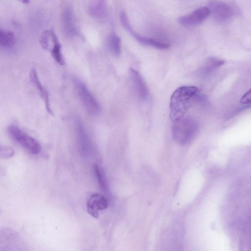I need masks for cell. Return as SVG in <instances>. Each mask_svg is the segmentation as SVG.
I'll list each match as a JSON object with an SVG mask.
<instances>
[{
    "label": "cell",
    "mask_w": 251,
    "mask_h": 251,
    "mask_svg": "<svg viewBox=\"0 0 251 251\" xmlns=\"http://www.w3.org/2000/svg\"><path fill=\"white\" fill-rule=\"evenodd\" d=\"M198 89L195 86H182L176 89L170 99V117L175 122L184 117L193 99L196 98Z\"/></svg>",
    "instance_id": "cell-1"
},
{
    "label": "cell",
    "mask_w": 251,
    "mask_h": 251,
    "mask_svg": "<svg viewBox=\"0 0 251 251\" xmlns=\"http://www.w3.org/2000/svg\"><path fill=\"white\" fill-rule=\"evenodd\" d=\"M240 102L243 104L251 103V88L242 96Z\"/></svg>",
    "instance_id": "cell-22"
},
{
    "label": "cell",
    "mask_w": 251,
    "mask_h": 251,
    "mask_svg": "<svg viewBox=\"0 0 251 251\" xmlns=\"http://www.w3.org/2000/svg\"><path fill=\"white\" fill-rule=\"evenodd\" d=\"M0 251H29L14 230L6 228L0 231Z\"/></svg>",
    "instance_id": "cell-5"
},
{
    "label": "cell",
    "mask_w": 251,
    "mask_h": 251,
    "mask_svg": "<svg viewBox=\"0 0 251 251\" xmlns=\"http://www.w3.org/2000/svg\"><path fill=\"white\" fill-rule=\"evenodd\" d=\"M15 154L13 149L7 146H1L0 150V157L3 159L11 158Z\"/></svg>",
    "instance_id": "cell-21"
},
{
    "label": "cell",
    "mask_w": 251,
    "mask_h": 251,
    "mask_svg": "<svg viewBox=\"0 0 251 251\" xmlns=\"http://www.w3.org/2000/svg\"><path fill=\"white\" fill-rule=\"evenodd\" d=\"M61 22L63 31L67 36L79 35V32L75 23L72 6L67 5L63 9L61 14Z\"/></svg>",
    "instance_id": "cell-10"
},
{
    "label": "cell",
    "mask_w": 251,
    "mask_h": 251,
    "mask_svg": "<svg viewBox=\"0 0 251 251\" xmlns=\"http://www.w3.org/2000/svg\"><path fill=\"white\" fill-rule=\"evenodd\" d=\"M73 83L87 112L91 115L98 114L100 110V105L86 84L75 77L73 78Z\"/></svg>",
    "instance_id": "cell-4"
},
{
    "label": "cell",
    "mask_w": 251,
    "mask_h": 251,
    "mask_svg": "<svg viewBox=\"0 0 251 251\" xmlns=\"http://www.w3.org/2000/svg\"><path fill=\"white\" fill-rule=\"evenodd\" d=\"M61 45L57 37L50 50L51 55L56 63L60 65H64L65 59L62 52Z\"/></svg>",
    "instance_id": "cell-19"
},
{
    "label": "cell",
    "mask_w": 251,
    "mask_h": 251,
    "mask_svg": "<svg viewBox=\"0 0 251 251\" xmlns=\"http://www.w3.org/2000/svg\"><path fill=\"white\" fill-rule=\"evenodd\" d=\"M107 47L110 52L116 56L120 55L121 42L120 37L115 33L109 35L106 40Z\"/></svg>",
    "instance_id": "cell-16"
},
{
    "label": "cell",
    "mask_w": 251,
    "mask_h": 251,
    "mask_svg": "<svg viewBox=\"0 0 251 251\" xmlns=\"http://www.w3.org/2000/svg\"><path fill=\"white\" fill-rule=\"evenodd\" d=\"M76 134L79 151L83 156L88 155L89 151V142L85 129L79 120L76 121Z\"/></svg>",
    "instance_id": "cell-13"
},
{
    "label": "cell",
    "mask_w": 251,
    "mask_h": 251,
    "mask_svg": "<svg viewBox=\"0 0 251 251\" xmlns=\"http://www.w3.org/2000/svg\"><path fill=\"white\" fill-rule=\"evenodd\" d=\"M108 202L103 195L94 193L88 198L86 202V208L88 213L93 217L98 218L100 211L107 208Z\"/></svg>",
    "instance_id": "cell-9"
},
{
    "label": "cell",
    "mask_w": 251,
    "mask_h": 251,
    "mask_svg": "<svg viewBox=\"0 0 251 251\" xmlns=\"http://www.w3.org/2000/svg\"><path fill=\"white\" fill-rule=\"evenodd\" d=\"M15 41V36L13 32L8 30L0 29V47L6 49L11 48L14 46Z\"/></svg>",
    "instance_id": "cell-18"
},
{
    "label": "cell",
    "mask_w": 251,
    "mask_h": 251,
    "mask_svg": "<svg viewBox=\"0 0 251 251\" xmlns=\"http://www.w3.org/2000/svg\"><path fill=\"white\" fill-rule=\"evenodd\" d=\"M57 35L52 29L43 31L39 38L41 47L45 50H49L52 46Z\"/></svg>",
    "instance_id": "cell-17"
},
{
    "label": "cell",
    "mask_w": 251,
    "mask_h": 251,
    "mask_svg": "<svg viewBox=\"0 0 251 251\" xmlns=\"http://www.w3.org/2000/svg\"><path fill=\"white\" fill-rule=\"evenodd\" d=\"M225 63L223 59L211 57L208 58L199 69V75L202 77H205L212 73L218 68Z\"/></svg>",
    "instance_id": "cell-15"
},
{
    "label": "cell",
    "mask_w": 251,
    "mask_h": 251,
    "mask_svg": "<svg viewBox=\"0 0 251 251\" xmlns=\"http://www.w3.org/2000/svg\"><path fill=\"white\" fill-rule=\"evenodd\" d=\"M120 18L123 27L141 44L160 50L166 49L169 47L170 46L167 43L154 38L142 36L137 33L131 26L128 17L125 12H121Z\"/></svg>",
    "instance_id": "cell-6"
},
{
    "label": "cell",
    "mask_w": 251,
    "mask_h": 251,
    "mask_svg": "<svg viewBox=\"0 0 251 251\" xmlns=\"http://www.w3.org/2000/svg\"><path fill=\"white\" fill-rule=\"evenodd\" d=\"M129 77L134 91L141 100H146L149 95L147 85L140 73L133 68L129 70Z\"/></svg>",
    "instance_id": "cell-11"
},
{
    "label": "cell",
    "mask_w": 251,
    "mask_h": 251,
    "mask_svg": "<svg viewBox=\"0 0 251 251\" xmlns=\"http://www.w3.org/2000/svg\"><path fill=\"white\" fill-rule=\"evenodd\" d=\"M211 14L208 7L198 8L191 13L180 17L178 22L184 26H193L203 23Z\"/></svg>",
    "instance_id": "cell-7"
},
{
    "label": "cell",
    "mask_w": 251,
    "mask_h": 251,
    "mask_svg": "<svg viewBox=\"0 0 251 251\" xmlns=\"http://www.w3.org/2000/svg\"><path fill=\"white\" fill-rule=\"evenodd\" d=\"M10 138L32 154H39L42 150L40 143L17 126L11 125L7 128Z\"/></svg>",
    "instance_id": "cell-3"
},
{
    "label": "cell",
    "mask_w": 251,
    "mask_h": 251,
    "mask_svg": "<svg viewBox=\"0 0 251 251\" xmlns=\"http://www.w3.org/2000/svg\"><path fill=\"white\" fill-rule=\"evenodd\" d=\"M211 14L217 21L225 22L233 15V9L229 4L219 1H211L208 6Z\"/></svg>",
    "instance_id": "cell-8"
},
{
    "label": "cell",
    "mask_w": 251,
    "mask_h": 251,
    "mask_svg": "<svg viewBox=\"0 0 251 251\" xmlns=\"http://www.w3.org/2000/svg\"><path fill=\"white\" fill-rule=\"evenodd\" d=\"M93 171L96 179L100 188L104 191L108 190V185L105 176L97 164H94Z\"/></svg>",
    "instance_id": "cell-20"
},
{
    "label": "cell",
    "mask_w": 251,
    "mask_h": 251,
    "mask_svg": "<svg viewBox=\"0 0 251 251\" xmlns=\"http://www.w3.org/2000/svg\"><path fill=\"white\" fill-rule=\"evenodd\" d=\"M29 76L30 82L36 88L38 93H40L42 100H44L47 111L51 115L53 116V112L50 104L48 91L41 83L37 71L34 68L31 69Z\"/></svg>",
    "instance_id": "cell-12"
},
{
    "label": "cell",
    "mask_w": 251,
    "mask_h": 251,
    "mask_svg": "<svg viewBox=\"0 0 251 251\" xmlns=\"http://www.w3.org/2000/svg\"><path fill=\"white\" fill-rule=\"evenodd\" d=\"M29 2L28 0H23V2L27 3Z\"/></svg>",
    "instance_id": "cell-23"
},
{
    "label": "cell",
    "mask_w": 251,
    "mask_h": 251,
    "mask_svg": "<svg viewBox=\"0 0 251 251\" xmlns=\"http://www.w3.org/2000/svg\"><path fill=\"white\" fill-rule=\"evenodd\" d=\"M88 11L91 16L95 18L104 19L107 13L106 2L103 0L91 1L88 5Z\"/></svg>",
    "instance_id": "cell-14"
},
{
    "label": "cell",
    "mask_w": 251,
    "mask_h": 251,
    "mask_svg": "<svg viewBox=\"0 0 251 251\" xmlns=\"http://www.w3.org/2000/svg\"><path fill=\"white\" fill-rule=\"evenodd\" d=\"M196 130L195 122L190 118L183 117L174 122L172 128L173 136L179 144L185 145L191 142Z\"/></svg>",
    "instance_id": "cell-2"
}]
</instances>
